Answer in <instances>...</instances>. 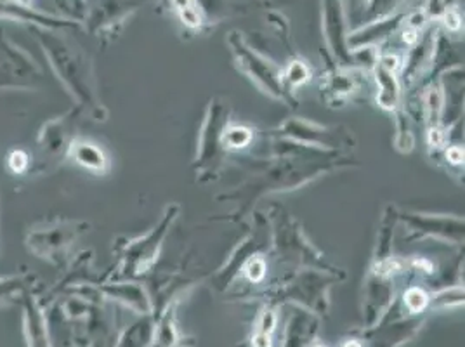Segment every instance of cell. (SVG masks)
Segmentation results:
<instances>
[{
	"mask_svg": "<svg viewBox=\"0 0 465 347\" xmlns=\"http://www.w3.org/2000/svg\"><path fill=\"white\" fill-rule=\"evenodd\" d=\"M7 169L9 173L15 175H25V174H32L34 169V154H30L25 148H13L7 158H5Z\"/></svg>",
	"mask_w": 465,
	"mask_h": 347,
	"instance_id": "4fadbf2b",
	"label": "cell"
},
{
	"mask_svg": "<svg viewBox=\"0 0 465 347\" xmlns=\"http://www.w3.org/2000/svg\"><path fill=\"white\" fill-rule=\"evenodd\" d=\"M427 112H429V120L432 125H438L441 110H443V93L438 87H432L426 97Z\"/></svg>",
	"mask_w": 465,
	"mask_h": 347,
	"instance_id": "9a60e30c",
	"label": "cell"
},
{
	"mask_svg": "<svg viewBox=\"0 0 465 347\" xmlns=\"http://www.w3.org/2000/svg\"><path fill=\"white\" fill-rule=\"evenodd\" d=\"M181 13V20L184 25H188V26H192V28H196V26H200V15L196 13V9L194 7H188V9H183V11H179Z\"/></svg>",
	"mask_w": 465,
	"mask_h": 347,
	"instance_id": "d6986e66",
	"label": "cell"
},
{
	"mask_svg": "<svg viewBox=\"0 0 465 347\" xmlns=\"http://www.w3.org/2000/svg\"><path fill=\"white\" fill-rule=\"evenodd\" d=\"M213 115L207 118V124L202 133V162H213L217 158V148H219V137L223 139V127L228 118H224V106H213L211 110Z\"/></svg>",
	"mask_w": 465,
	"mask_h": 347,
	"instance_id": "30bf717a",
	"label": "cell"
},
{
	"mask_svg": "<svg viewBox=\"0 0 465 347\" xmlns=\"http://www.w3.org/2000/svg\"><path fill=\"white\" fill-rule=\"evenodd\" d=\"M445 23L446 26L451 28V30H459L460 25H462V23H460V16H459L455 11H448V13H446Z\"/></svg>",
	"mask_w": 465,
	"mask_h": 347,
	"instance_id": "cb8c5ba5",
	"label": "cell"
},
{
	"mask_svg": "<svg viewBox=\"0 0 465 347\" xmlns=\"http://www.w3.org/2000/svg\"><path fill=\"white\" fill-rule=\"evenodd\" d=\"M252 141V133L247 127H240L234 125L223 133V146L232 148V150H240L249 146Z\"/></svg>",
	"mask_w": 465,
	"mask_h": 347,
	"instance_id": "5bb4252c",
	"label": "cell"
},
{
	"mask_svg": "<svg viewBox=\"0 0 465 347\" xmlns=\"http://www.w3.org/2000/svg\"><path fill=\"white\" fill-rule=\"evenodd\" d=\"M0 20L16 21V23L28 25L30 28L35 26V28H47V30H63V28L74 26V21L53 16L34 5H23L16 0L0 2Z\"/></svg>",
	"mask_w": 465,
	"mask_h": 347,
	"instance_id": "8992f818",
	"label": "cell"
},
{
	"mask_svg": "<svg viewBox=\"0 0 465 347\" xmlns=\"http://www.w3.org/2000/svg\"><path fill=\"white\" fill-rule=\"evenodd\" d=\"M16 2H20L23 5H32V2H34V0H16Z\"/></svg>",
	"mask_w": 465,
	"mask_h": 347,
	"instance_id": "83f0119b",
	"label": "cell"
},
{
	"mask_svg": "<svg viewBox=\"0 0 465 347\" xmlns=\"http://www.w3.org/2000/svg\"><path fill=\"white\" fill-rule=\"evenodd\" d=\"M173 2H174L175 9H179V11L188 9V7H192V4H193V0H173Z\"/></svg>",
	"mask_w": 465,
	"mask_h": 347,
	"instance_id": "4316f807",
	"label": "cell"
},
{
	"mask_svg": "<svg viewBox=\"0 0 465 347\" xmlns=\"http://www.w3.org/2000/svg\"><path fill=\"white\" fill-rule=\"evenodd\" d=\"M91 224L78 219H49L28 228L25 247L34 257L56 268H64L78 240Z\"/></svg>",
	"mask_w": 465,
	"mask_h": 347,
	"instance_id": "7a4b0ae2",
	"label": "cell"
},
{
	"mask_svg": "<svg viewBox=\"0 0 465 347\" xmlns=\"http://www.w3.org/2000/svg\"><path fill=\"white\" fill-rule=\"evenodd\" d=\"M419 32L417 30H413V28H410L408 26L407 30H405V34H403V40L407 42V44H415L417 40H419V35H417Z\"/></svg>",
	"mask_w": 465,
	"mask_h": 347,
	"instance_id": "484cf974",
	"label": "cell"
},
{
	"mask_svg": "<svg viewBox=\"0 0 465 347\" xmlns=\"http://www.w3.org/2000/svg\"><path fill=\"white\" fill-rule=\"evenodd\" d=\"M424 23H426V15H424V13H415V15H411V16H410V20H408V26L419 32V28H422V26H424Z\"/></svg>",
	"mask_w": 465,
	"mask_h": 347,
	"instance_id": "603a6c76",
	"label": "cell"
},
{
	"mask_svg": "<svg viewBox=\"0 0 465 347\" xmlns=\"http://www.w3.org/2000/svg\"><path fill=\"white\" fill-rule=\"evenodd\" d=\"M285 78L292 85H301L310 78V68L302 61H292L285 72Z\"/></svg>",
	"mask_w": 465,
	"mask_h": 347,
	"instance_id": "2e32d148",
	"label": "cell"
},
{
	"mask_svg": "<svg viewBox=\"0 0 465 347\" xmlns=\"http://www.w3.org/2000/svg\"><path fill=\"white\" fill-rule=\"evenodd\" d=\"M103 292L116 301H122L133 308H144V295L143 292L134 287V285H120V283H112L104 285Z\"/></svg>",
	"mask_w": 465,
	"mask_h": 347,
	"instance_id": "7c38bea8",
	"label": "cell"
},
{
	"mask_svg": "<svg viewBox=\"0 0 465 347\" xmlns=\"http://www.w3.org/2000/svg\"><path fill=\"white\" fill-rule=\"evenodd\" d=\"M318 347H320V346H318Z\"/></svg>",
	"mask_w": 465,
	"mask_h": 347,
	"instance_id": "f1b7e54d",
	"label": "cell"
},
{
	"mask_svg": "<svg viewBox=\"0 0 465 347\" xmlns=\"http://www.w3.org/2000/svg\"><path fill=\"white\" fill-rule=\"evenodd\" d=\"M34 290H40V280L30 271L0 276V308L20 306L25 295Z\"/></svg>",
	"mask_w": 465,
	"mask_h": 347,
	"instance_id": "9c48e42d",
	"label": "cell"
},
{
	"mask_svg": "<svg viewBox=\"0 0 465 347\" xmlns=\"http://www.w3.org/2000/svg\"><path fill=\"white\" fill-rule=\"evenodd\" d=\"M247 276L252 280V282H259V280H262L264 278V274H266V263L262 261V259H259V257H255L252 259L251 263H249V266H247Z\"/></svg>",
	"mask_w": 465,
	"mask_h": 347,
	"instance_id": "ac0fdd59",
	"label": "cell"
},
{
	"mask_svg": "<svg viewBox=\"0 0 465 347\" xmlns=\"http://www.w3.org/2000/svg\"><path fill=\"white\" fill-rule=\"evenodd\" d=\"M80 115V110L77 106L68 110L63 115L54 116L42 124L37 134V152H39V160L42 162V167L45 164H59L63 158L68 156V150L72 141L75 139V127H77V116Z\"/></svg>",
	"mask_w": 465,
	"mask_h": 347,
	"instance_id": "277c9868",
	"label": "cell"
},
{
	"mask_svg": "<svg viewBox=\"0 0 465 347\" xmlns=\"http://www.w3.org/2000/svg\"><path fill=\"white\" fill-rule=\"evenodd\" d=\"M446 133L443 129H440L438 125H434L430 131H429V143L430 146H436V148H441L445 144Z\"/></svg>",
	"mask_w": 465,
	"mask_h": 347,
	"instance_id": "ffe728a7",
	"label": "cell"
},
{
	"mask_svg": "<svg viewBox=\"0 0 465 347\" xmlns=\"http://www.w3.org/2000/svg\"><path fill=\"white\" fill-rule=\"evenodd\" d=\"M45 85L44 70L18 44L0 28V93L25 91L37 93Z\"/></svg>",
	"mask_w": 465,
	"mask_h": 347,
	"instance_id": "3957f363",
	"label": "cell"
},
{
	"mask_svg": "<svg viewBox=\"0 0 465 347\" xmlns=\"http://www.w3.org/2000/svg\"><path fill=\"white\" fill-rule=\"evenodd\" d=\"M446 158L451 162V164H460L464 160V150L460 146H451L448 152H446Z\"/></svg>",
	"mask_w": 465,
	"mask_h": 347,
	"instance_id": "44dd1931",
	"label": "cell"
},
{
	"mask_svg": "<svg viewBox=\"0 0 465 347\" xmlns=\"http://www.w3.org/2000/svg\"><path fill=\"white\" fill-rule=\"evenodd\" d=\"M427 293L422 289H410L405 295V302L411 312H419L426 308Z\"/></svg>",
	"mask_w": 465,
	"mask_h": 347,
	"instance_id": "e0dca14e",
	"label": "cell"
},
{
	"mask_svg": "<svg viewBox=\"0 0 465 347\" xmlns=\"http://www.w3.org/2000/svg\"><path fill=\"white\" fill-rule=\"evenodd\" d=\"M30 30L39 42L54 75L77 101L78 110L89 114L97 122L106 120V108L103 106L97 94L94 68L89 58L82 53V49L75 45V42L66 39L59 30L35 26H32Z\"/></svg>",
	"mask_w": 465,
	"mask_h": 347,
	"instance_id": "6da1fadb",
	"label": "cell"
},
{
	"mask_svg": "<svg viewBox=\"0 0 465 347\" xmlns=\"http://www.w3.org/2000/svg\"><path fill=\"white\" fill-rule=\"evenodd\" d=\"M274 323H276L274 314H272V312H264L262 322H261V332H262V333H270L272 328H274Z\"/></svg>",
	"mask_w": 465,
	"mask_h": 347,
	"instance_id": "7402d4cb",
	"label": "cell"
},
{
	"mask_svg": "<svg viewBox=\"0 0 465 347\" xmlns=\"http://www.w3.org/2000/svg\"><path fill=\"white\" fill-rule=\"evenodd\" d=\"M68 158H72L82 169L94 174H106L110 171V158L104 154V150L80 135H75V139L70 144L68 150Z\"/></svg>",
	"mask_w": 465,
	"mask_h": 347,
	"instance_id": "ba28073f",
	"label": "cell"
},
{
	"mask_svg": "<svg viewBox=\"0 0 465 347\" xmlns=\"http://www.w3.org/2000/svg\"><path fill=\"white\" fill-rule=\"evenodd\" d=\"M20 306L23 309V333L26 339V347H51L47 312L42 302L40 290L26 293Z\"/></svg>",
	"mask_w": 465,
	"mask_h": 347,
	"instance_id": "5b68a950",
	"label": "cell"
},
{
	"mask_svg": "<svg viewBox=\"0 0 465 347\" xmlns=\"http://www.w3.org/2000/svg\"><path fill=\"white\" fill-rule=\"evenodd\" d=\"M375 75H377V82H379V87H381V93L377 96L379 104L386 110H394L398 106V101H400V85L394 78V74L384 70L379 64Z\"/></svg>",
	"mask_w": 465,
	"mask_h": 347,
	"instance_id": "8fae6325",
	"label": "cell"
},
{
	"mask_svg": "<svg viewBox=\"0 0 465 347\" xmlns=\"http://www.w3.org/2000/svg\"><path fill=\"white\" fill-rule=\"evenodd\" d=\"M253 347H272V341H270V333H262L259 332L253 339Z\"/></svg>",
	"mask_w": 465,
	"mask_h": 347,
	"instance_id": "d4e9b609",
	"label": "cell"
},
{
	"mask_svg": "<svg viewBox=\"0 0 465 347\" xmlns=\"http://www.w3.org/2000/svg\"><path fill=\"white\" fill-rule=\"evenodd\" d=\"M236 53H238V58L242 61L240 64L243 66V70H245L266 93H270L272 96L285 99V96H283V91H285V89H283V82H282V78H280V74L272 68V64L264 63L262 59L257 58L251 51H245L243 47H238Z\"/></svg>",
	"mask_w": 465,
	"mask_h": 347,
	"instance_id": "52a82bcc",
	"label": "cell"
}]
</instances>
